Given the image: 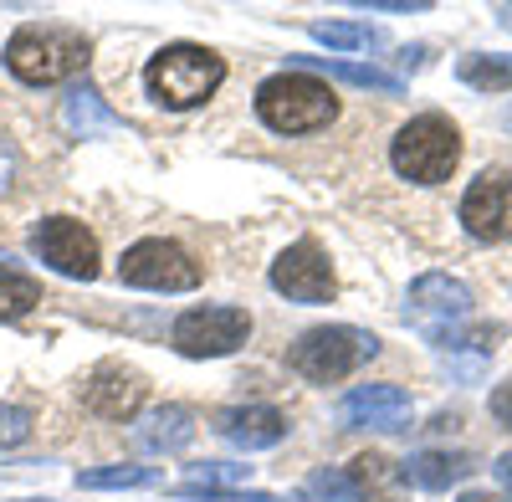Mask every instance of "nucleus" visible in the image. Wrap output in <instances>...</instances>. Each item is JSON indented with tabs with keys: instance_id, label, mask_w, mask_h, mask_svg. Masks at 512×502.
Listing matches in <instances>:
<instances>
[{
	"instance_id": "nucleus-16",
	"label": "nucleus",
	"mask_w": 512,
	"mask_h": 502,
	"mask_svg": "<svg viewBox=\"0 0 512 502\" xmlns=\"http://www.w3.org/2000/svg\"><path fill=\"white\" fill-rule=\"evenodd\" d=\"M134 441H139L144 451H154V456L185 451V446L195 441V410H185V405H159V410H149L144 421L134 426Z\"/></svg>"
},
{
	"instance_id": "nucleus-4",
	"label": "nucleus",
	"mask_w": 512,
	"mask_h": 502,
	"mask_svg": "<svg viewBox=\"0 0 512 502\" xmlns=\"http://www.w3.org/2000/svg\"><path fill=\"white\" fill-rule=\"evenodd\" d=\"M390 164L410 185H441L461 164V129L446 113H420L390 139Z\"/></svg>"
},
{
	"instance_id": "nucleus-8",
	"label": "nucleus",
	"mask_w": 512,
	"mask_h": 502,
	"mask_svg": "<svg viewBox=\"0 0 512 502\" xmlns=\"http://www.w3.org/2000/svg\"><path fill=\"white\" fill-rule=\"evenodd\" d=\"M472 308H477L472 287H466L461 277H451V272H425L405 292V323H415L425 339H436V333L466 323V318H472Z\"/></svg>"
},
{
	"instance_id": "nucleus-28",
	"label": "nucleus",
	"mask_w": 512,
	"mask_h": 502,
	"mask_svg": "<svg viewBox=\"0 0 512 502\" xmlns=\"http://www.w3.org/2000/svg\"><path fill=\"white\" fill-rule=\"evenodd\" d=\"M497 477L512 487V451H502V456H497Z\"/></svg>"
},
{
	"instance_id": "nucleus-12",
	"label": "nucleus",
	"mask_w": 512,
	"mask_h": 502,
	"mask_svg": "<svg viewBox=\"0 0 512 502\" xmlns=\"http://www.w3.org/2000/svg\"><path fill=\"white\" fill-rule=\"evenodd\" d=\"M410 415L415 405L400 385H359L338 400V421L364 431H410Z\"/></svg>"
},
{
	"instance_id": "nucleus-21",
	"label": "nucleus",
	"mask_w": 512,
	"mask_h": 502,
	"mask_svg": "<svg viewBox=\"0 0 512 502\" xmlns=\"http://www.w3.org/2000/svg\"><path fill=\"white\" fill-rule=\"evenodd\" d=\"M308 36L323 41V47H333V52H364V47H379V31L364 26V21H313Z\"/></svg>"
},
{
	"instance_id": "nucleus-13",
	"label": "nucleus",
	"mask_w": 512,
	"mask_h": 502,
	"mask_svg": "<svg viewBox=\"0 0 512 502\" xmlns=\"http://www.w3.org/2000/svg\"><path fill=\"white\" fill-rule=\"evenodd\" d=\"M144 395H149L144 374L128 369V364H103V369L88 374V385H82V405L93 415H103V421H134Z\"/></svg>"
},
{
	"instance_id": "nucleus-24",
	"label": "nucleus",
	"mask_w": 512,
	"mask_h": 502,
	"mask_svg": "<svg viewBox=\"0 0 512 502\" xmlns=\"http://www.w3.org/2000/svg\"><path fill=\"white\" fill-rule=\"evenodd\" d=\"M31 436V410L26 405H6L0 400V451H11Z\"/></svg>"
},
{
	"instance_id": "nucleus-27",
	"label": "nucleus",
	"mask_w": 512,
	"mask_h": 502,
	"mask_svg": "<svg viewBox=\"0 0 512 502\" xmlns=\"http://www.w3.org/2000/svg\"><path fill=\"white\" fill-rule=\"evenodd\" d=\"M492 415H497V426L512 431V380H502V385L492 390Z\"/></svg>"
},
{
	"instance_id": "nucleus-19",
	"label": "nucleus",
	"mask_w": 512,
	"mask_h": 502,
	"mask_svg": "<svg viewBox=\"0 0 512 502\" xmlns=\"http://www.w3.org/2000/svg\"><path fill=\"white\" fill-rule=\"evenodd\" d=\"M456 77L477 93H512V57H461Z\"/></svg>"
},
{
	"instance_id": "nucleus-14",
	"label": "nucleus",
	"mask_w": 512,
	"mask_h": 502,
	"mask_svg": "<svg viewBox=\"0 0 512 502\" xmlns=\"http://www.w3.org/2000/svg\"><path fill=\"white\" fill-rule=\"evenodd\" d=\"M216 436L231 441L236 451H267L287 436V415L272 405H231L216 415Z\"/></svg>"
},
{
	"instance_id": "nucleus-31",
	"label": "nucleus",
	"mask_w": 512,
	"mask_h": 502,
	"mask_svg": "<svg viewBox=\"0 0 512 502\" xmlns=\"http://www.w3.org/2000/svg\"><path fill=\"white\" fill-rule=\"evenodd\" d=\"M16 502H41V497H16Z\"/></svg>"
},
{
	"instance_id": "nucleus-10",
	"label": "nucleus",
	"mask_w": 512,
	"mask_h": 502,
	"mask_svg": "<svg viewBox=\"0 0 512 502\" xmlns=\"http://www.w3.org/2000/svg\"><path fill=\"white\" fill-rule=\"evenodd\" d=\"M272 287L282 292L287 303H333V292H338V277H333V262H328V251L318 241H292L287 251H277V262H272Z\"/></svg>"
},
{
	"instance_id": "nucleus-23",
	"label": "nucleus",
	"mask_w": 512,
	"mask_h": 502,
	"mask_svg": "<svg viewBox=\"0 0 512 502\" xmlns=\"http://www.w3.org/2000/svg\"><path fill=\"white\" fill-rule=\"evenodd\" d=\"M159 472L154 467H88L77 472V487L88 492H123V487H154Z\"/></svg>"
},
{
	"instance_id": "nucleus-30",
	"label": "nucleus",
	"mask_w": 512,
	"mask_h": 502,
	"mask_svg": "<svg viewBox=\"0 0 512 502\" xmlns=\"http://www.w3.org/2000/svg\"><path fill=\"white\" fill-rule=\"evenodd\" d=\"M497 16H502V26H507V31H512V6H502V11H497Z\"/></svg>"
},
{
	"instance_id": "nucleus-17",
	"label": "nucleus",
	"mask_w": 512,
	"mask_h": 502,
	"mask_svg": "<svg viewBox=\"0 0 512 502\" xmlns=\"http://www.w3.org/2000/svg\"><path fill=\"white\" fill-rule=\"evenodd\" d=\"M466 472H472V456H461V451H415L400 462V482L425 487V492H446Z\"/></svg>"
},
{
	"instance_id": "nucleus-5",
	"label": "nucleus",
	"mask_w": 512,
	"mask_h": 502,
	"mask_svg": "<svg viewBox=\"0 0 512 502\" xmlns=\"http://www.w3.org/2000/svg\"><path fill=\"white\" fill-rule=\"evenodd\" d=\"M374 354H379L374 333H364L354 323H328V328H308L303 339L292 344L287 364L313 385H338V380H349L354 369H364Z\"/></svg>"
},
{
	"instance_id": "nucleus-25",
	"label": "nucleus",
	"mask_w": 512,
	"mask_h": 502,
	"mask_svg": "<svg viewBox=\"0 0 512 502\" xmlns=\"http://www.w3.org/2000/svg\"><path fill=\"white\" fill-rule=\"evenodd\" d=\"M308 492H323L328 502H333V497H359V487H354L349 472H313V477H308Z\"/></svg>"
},
{
	"instance_id": "nucleus-7",
	"label": "nucleus",
	"mask_w": 512,
	"mask_h": 502,
	"mask_svg": "<svg viewBox=\"0 0 512 502\" xmlns=\"http://www.w3.org/2000/svg\"><path fill=\"white\" fill-rule=\"evenodd\" d=\"M169 339L185 359H226L251 339V313L246 308H190L175 318Z\"/></svg>"
},
{
	"instance_id": "nucleus-6",
	"label": "nucleus",
	"mask_w": 512,
	"mask_h": 502,
	"mask_svg": "<svg viewBox=\"0 0 512 502\" xmlns=\"http://www.w3.org/2000/svg\"><path fill=\"white\" fill-rule=\"evenodd\" d=\"M118 282L123 287H144V292H190V287H200V262L180 241L149 236V241H134L123 251Z\"/></svg>"
},
{
	"instance_id": "nucleus-11",
	"label": "nucleus",
	"mask_w": 512,
	"mask_h": 502,
	"mask_svg": "<svg viewBox=\"0 0 512 502\" xmlns=\"http://www.w3.org/2000/svg\"><path fill=\"white\" fill-rule=\"evenodd\" d=\"M461 226L472 241H512V170H482L461 195Z\"/></svg>"
},
{
	"instance_id": "nucleus-18",
	"label": "nucleus",
	"mask_w": 512,
	"mask_h": 502,
	"mask_svg": "<svg viewBox=\"0 0 512 502\" xmlns=\"http://www.w3.org/2000/svg\"><path fill=\"white\" fill-rule=\"evenodd\" d=\"M292 62H297V72H313V77H318V72H328V77H338V82H354V88H369V93H390V98L405 88V82H400L395 72L359 67V62H338V57H333V62H328V57H292Z\"/></svg>"
},
{
	"instance_id": "nucleus-9",
	"label": "nucleus",
	"mask_w": 512,
	"mask_h": 502,
	"mask_svg": "<svg viewBox=\"0 0 512 502\" xmlns=\"http://www.w3.org/2000/svg\"><path fill=\"white\" fill-rule=\"evenodd\" d=\"M31 251L52 272H62L72 282H93L98 277V236L77 216H47L31 231Z\"/></svg>"
},
{
	"instance_id": "nucleus-22",
	"label": "nucleus",
	"mask_w": 512,
	"mask_h": 502,
	"mask_svg": "<svg viewBox=\"0 0 512 502\" xmlns=\"http://www.w3.org/2000/svg\"><path fill=\"white\" fill-rule=\"evenodd\" d=\"M36 303H41V287L26 272H16V267H0V323L26 318Z\"/></svg>"
},
{
	"instance_id": "nucleus-26",
	"label": "nucleus",
	"mask_w": 512,
	"mask_h": 502,
	"mask_svg": "<svg viewBox=\"0 0 512 502\" xmlns=\"http://www.w3.org/2000/svg\"><path fill=\"white\" fill-rule=\"evenodd\" d=\"M16 170H21V154H16L6 139H0V195H6V190L16 185Z\"/></svg>"
},
{
	"instance_id": "nucleus-20",
	"label": "nucleus",
	"mask_w": 512,
	"mask_h": 502,
	"mask_svg": "<svg viewBox=\"0 0 512 502\" xmlns=\"http://www.w3.org/2000/svg\"><path fill=\"white\" fill-rule=\"evenodd\" d=\"M497 339H502V323H472V328H446V333H436V349H446V354H477V359H487L492 349H497Z\"/></svg>"
},
{
	"instance_id": "nucleus-15",
	"label": "nucleus",
	"mask_w": 512,
	"mask_h": 502,
	"mask_svg": "<svg viewBox=\"0 0 512 502\" xmlns=\"http://www.w3.org/2000/svg\"><path fill=\"white\" fill-rule=\"evenodd\" d=\"M62 129L72 139H103V134H118L123 118L103 103V93L93 88V82H82V88H72L62 98Z\"/></svg>"
},
{
	"instance_id": "nucleus-2",
	"label": "nucleus",
	"mask_w": 512,
	"mask_h": 502,
	"mask_svg": "<svg viewBox=\"0 0 512 502\" xmlns=\"http://www.w3.org/2000/svg\"><path fill=\"white\" fill-rule=\"evenodd\" d=\"M256 118L277 134H313L338 118V93L313 72H277L256 88Z\"/></svg>"
},
{
	"instance_id": "nucleus-3",
	"label": "nucleus",
	"mask_w": 512,
	"mask_h": 502,
	"mask_svg": "<svg viewBox=\"0 0 512 502\" xmlns=\"http://www.w3.org/2000/svg\"><path fill=\"white\" fill-rule=\"evenodd\" d=\"M6 67L26 88H57L88 67V36L72 26H21L6 41Z\"/></svg>"
},
{
	"instance_id": "nucleus-1",
	"label": "nucleus",
	"mask_w": 512,
	"mask_h": 502,
	"mask_svg": "<svg viewBox=\"0 0 512 502\" xmlns=\"http://www.w3.org/2000/svg\"><path fill=\"white\" fill-rule=\"evenodd\" d=\"M226 82V62L200 47V41H175V47H164L149 57L144 67V88L159 108L169 113H185V108H200L210 93H216Z\"/></svg>"
},
{
	"instance_id": "nucleus-29",
	"label": "nucleus",
	"mask_w": 512,
	"mask_h": 502,
	"mask_svg": "<svg viewBox=\"0 0 512 502\" xmlns=\"http://www.w3.org/2000/svg\"><path fill=\"white\" fill-rule=\"evenodd\" d=\"M461 502H512V497H497V492H466Z\"/></svg>"
}]
</instances>
